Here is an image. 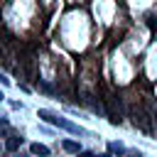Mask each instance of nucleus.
<instances>
[{"instance_id":"obj_10","label":"nucleus","mask_w":157,"mask_h":157,"mask_svg":"<svg viewBox=\"0 0 157 157\" xmlns=\"http://www.w3.org/2000/svg\"><path fill=\"white\" fill-rule=\"evenodd\" d=\"M2 98H5V96H2V93H0V101H2Z\"/></svg>"},{"instance_id":"obj_3","label":"nucleus","mask_w":157,"mask_h":157,"mask_svg":"<svg viewBox=\"0 0 157 157\" xmlns=\"http://www.w3.org/2000/svg\"><path fill=\"white\" fill-rule=\"evenodd\" d=\"M20 145H22V137H20V135H12V137L5 142V150H7V152H15Z\"/></svg>"},{"instance_id":"obj_12","label":"nucleus","mask_w":157,"mask_h":157,"mask_svg":"<svg viewBox=\"0 0 157 157\" xmlns=\"http://www.w3.org/2000/svg\"><path fill=\"white\" fill-rule=\"evenodd\" d=\"M0 150H2V147H0Z\"/></svg>"},{"instance_id":"obj_2","label":"nucleus","mask_w":157,"mask_h":157,"mask_svg":"<svg viewBox=\"0 0 157 157\" xmlns=\"http://www.w3.org/2000/svg\"><path fill=\"white\" fill-rule=\"evenodd\" d=\"M29 152L37 155V157H49V147L47 145H39V142H32L29 145Z\"/></svg>"},{"instance_id":"obj_7","label":"nucleus","mask_w":157,"mask_h":157,"mask_svg":"<svg viewBox=\"0 0 157 157\" xmlns=\"http://www.w3.org/2000/svg\"><path fill=\"white\" fill-rule=\"evenodd\" d=\"M128 157H142V155H140L137 150H130V152H128Z\"/></svg>"},{"instance_id":"obj_5","label":"nucleus","mask_w":157,"mask_h":157,"mask_svg":"<svg viewBox=\"0 0 157 157\" xmlns=\"http://www.w3.org/2000/svg\"><path fill=\"white\" fill-rule=\"evenodd\" d=\"M108 150H110V152H118V155H120V152H125V147H123V145H118V142H110V145H108Z\"/></svg>"},{"instance_id":"obj_8","label":"nucleus","mask_w":157,"mask_h":157,"mask_svg":"<svg viewBox=\"0 0 157 157\" xmlns=\"http://www.w3.org/2000/svg\"><path fill=\"white\" fill-rule=\"evenodd\" d=\"M0 83H5V86H7V83H10V78H5V76L0 74Z\"/></svg>"},{"instance_id":"obj_6","label":"nucleus","mask_w":157,"mask_h":157,"mask_svg":"<svg viewBox=\"0 0 157 157\" xmlns=\"http://www.w3.org/2000/svg\"><path fill=\"white\" fill-rule=\"evenodd\" d=\"M76 157H96V155H93V152H86V150H78Z\"/></svg>"},{"instance_id":"obj_9","label":"nucleus","mask_w":157,"mask_h":157,"mask_svg":"<svg viewBox=\"0 0 157 157\" xmlns=\"http://www.w3.org/2000/svg\"><path fill=\"white\" fill-rule=\"evenodd\" d=\"M98 157H110V155H98Z\"/></svg>"},{"instance_id":"obj_4","label":"nucleus","mask_w":157,"mask_h":157,"mask_svg":"<svg viewBox=\"0 0 157 157\" xmlns=\"http://www.w3.org/2000/svg\"><path fill=\"white\" fill-rule=\"evenodd\" d=\"M61 147H64L66 152H74V155L81 150V147H78V142H74V140H64V142H61Z\"/></svg>"},{"instance_id":"obj_11","label":"nucleus","mask_w":157,"mask_h":157,"mask_svg":"<svg viewBox=\"0 0 157 157\" xmlns=\"http://www.w3.org/2000/svg\"><path fill=\"white\" fill-rule=\"evenodd\" d=\"M0 59H2V52H0Z\"/></svg>"},{"instance_id":"obj_1","label":"nucleus","mask_w":157,"mask_h":157,"mask_svg":"<svg viewBox=\"0 0 157 157\" xmlns=\"http://www.w3.org/2000/svg\"><path fill=\"white\" fill-rule=\"evenodd\" d=\"M42 120H47V123H52V125H59V128H64V130H69V132H74V135H86V130L83 128H78L76 123H71V120H66V118H59V115H54L52 110H39L37 113Z\"/></svg>"}]
</instances>
